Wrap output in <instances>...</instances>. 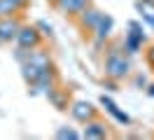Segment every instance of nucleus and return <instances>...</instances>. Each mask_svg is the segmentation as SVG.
<instances>
[{
  "label": "nucleus",
  "mask_w": 154,
  "mask_h": 140,
  "mask_svg": "<svg viewBox=\"0 0 154 140\" xmlns=\"http://www.w3.org/2000/svg\"><path fill=\"white\" fill-rule=\"evenodd\" d=\"M19 12V5L14 0H0V17H12Z\"/></svg>",
  "instance_id": "nucleus-15"
},
{
  "label": "nucleus",
  "mask_w": 154,
  "mask_h": 140,
  "mask_svg": "<svg viewBox=\"0 0 154 140\" xmlns=\"http://www.w3.org/2000/svg\"><path fill=\"white\" fill-rule=\"evenodd\" d=\"M49 103L56 107V110H68V96L66 91H61V89H51V91L47 93Z\"/></svg>",
  "instance_id": "nucleus-14"
},
{
  "label": "nucleus",
  "mask_w": 154,
  "mask_h": 140,
  "mask_svg": "<svg viewBox=\"0 0 154 140\" xmlns=\"http://www.w3.org/2000/svg\"><path fill=\"white\" fill-rule=\"evenodd\" d=\"M147 61H149V65L154 68V47H149V51H147Z\"/></svg>",
  "instance_id": "nucleus-20"
},
{
  "label": "nucleus",
  "mask_w": 154,
  "mask_h": 140,
  "mask_svg": "<svg viewBox=\"0 0 154 140\" xmlns=\"http://www.w3.org/2000/svg\"><path fill=\"white\" fill-rule=\"evenodd\" d=\"M38 28L42 30V35H51V23L47 21H38Z\"/></svg>",
  "instance_id": "nucleus-18"
},
{
  "label": "nucleus",
  "mask_w": 154,
  "mask_h": 140,
  "mask_svg": "<svg viewBox=\"0 0 154 140\" xmlns=\"http://www.w3.org/2000/svg\"><path fill=\"white\" fill-rule=\"evenodd\" d=\"M54 2H56V7L61 9L63 14H75V17H77V14H79L84 7H89V5H91L89 0H54Z\"/></svg>",
  "instance_id": "nucleus-11"
},
{
  "label": "nucleus",
  "mask_w": 154,
  "mask_h": 140,
  "mask_svg": "<svg viewBox=\"0 0 154 140\" xmlns=\"http://www.w3.org/2000/svg\"><path fill=\"white\" fill-rule=\"evenodd\" d=\"M56 138L58 140H66V138H70V140H75V138H82V133L79 131H75V129H70V126H61V129L56 131Z\"/></svg>",
  "instance_id": "nucleus-16"
},
{
  "label": "nucleus",
  "mask_w": 154,
  "mask_h": 140,
  "mask_svg": "<svg viewBox=\"0 0 154 140\" xmlns=\"http://www.w3.org/2000/svg\"><path fill=\"white\" fill-rule=\"evenodd\" d=\"M112 30H115V19L110 17V14H103L100 23H98L96 30H94V35H96V42H105L107 37L112 35Z\"/></svg>",
  "instance_id": "nucleus-10"
},
{
  "label": "nucleus",
  "mask_w": 154,
  "mask_h": 140,
  "mask_svg": "<svg viewBox=\"0 0 154 140\" xmlns=\"http://www.w3.org/2000/svg\"><path fill=\"white\" fill-rule=\"evenodd\" d=\"M145 91H147V96H149V98H154V84H149Z\"/></svg>",
  "instance_id": "nucleus-21"
},
{
  "label": "nucleus",
  "mask_w": 154,
  "mask_h": 140,
  "mask_svg": "<svg viewBox=\"0 0 154 140\" xmlns=\"http://www.w3.org/2000/svg\"><path fill=\"white\" fill-rule=\"evenodd\" d=\"M135 9L145 23L154 28V0H135Z\"/></svg>",
  "instance_id": "nucleus-12"
},
{
  "label": "nucleus",
  "mask_w": 154,
  "mask_h": 140,
  "mask_svg": "<svg viewBox=\"0 0 154 140\" xmlns=\"http://www.w3.org/2000/svg\"><path fill=\"white\" fill-rule=\"evenodd\" d=\"M103 14L105 12H100L98 7H94V5H89V7H84L77 17H79V26L84 28V30H96V26L100 23V19H103Z\"/></svg>",
  "instance_id": "nucleus-6"
},
{
  "label": "nucleus",
  "mask_w": 154,
  "mask_h": 140,
  "mask_svg": "<svg viewBox=\"0 0 154 140\" xmlns=\"http://www.w3.org/2000/svg\"><path fill=\"white\" fill-rule=\"evenodd\" d=\"M135 86H138V89H140V86H143V89H147L149 84H147V79H145L143 75H138V77H135Z\"/></svg>",
  "instance_id": "nucleus-19"
},
{
  "label": "nucleus",
  "mask_w": 154,
  "mask_h": 140,
  "mask_svg": "<svg viewBox=\"0 0 154 140\" xmlns=\"http://www.w3.org/2000/svg\"><path fill=\"white\" fill-rule=\"evenodd\" d=\"M143 37H138L133 35V33H126L124 40H122V47H124V51L128 56H135V54H140V49H143Z\"/></svg>",
  "instance_id": "nucleus-13"
},
{
  "label": "nucleus",
  "mask_w": 154,
  "mask_h": 140,
  "mask_svg": "<svg viewBox=\"0 0 154 140\" xmlns=\"http://www.w3.org/2000/svg\"><path fill=\"white\" fill-rule=\"evenodd\" d=\"M70 114H72V119H75V121L87 124V121H91V119H96V117H98V110L89 101H75L72 105H70Z\"/></svg>",
  "instance_id": "nucleus-4"
},
{
  "label": "nucleus",
  "mask_w": 154,
  "mask_h": 140,
  "mask_svg": "<svg viewBox=\"0 0 154 140\" xmlns=\"http://www.w3.org/2000/svg\"><path fill=\"white\" fill-rule=\"evenodd\" d=\"M100 105H103V107H105V110L110 112V114H112L119 124H131V117H128L124 110H119V105H117L110 96H105V93H103V96H100Z\"/></svg>",
  "instance_id": "nucleus-9"
},
{
  "label": "nucleus",
  "mask_w": 154,
  "mask_h": 140,
  "mask_svg": "<svg viewBox=\"0 0 154 140\" xmlns=\"http://www.w3.org/2000/svg\"><path fill=\"white\" fill-rule=\"evenodd\" d=\"M126 28H128V33H133V35L147 40V33H145V28H143V23H140V21H128V23H126Z\"/></svg>",
  "instance_id": "nucleus-17"
},
{
  "label": "nucleus",
  "mask_w": 154,
  "mask_h": 140,
  "mask_svg": "<svg viewBox=\"0 0 154 140\" xmlns=\"http://www.w3.org/2000/svg\"><path fill=\"white\" fill-rule=\"evenodd\" d=\"M47 70H54V65H51V58L45 49H30L28 58L21 63V75H23V79L26 84H33L38 79L40 75H45Z\"/></svg>",
  "instance_id": "nucleus-1"
},
{
  "label": "nucleus",
  "mask_w": 154,
  "mask_h": 140,
  "mask_svg": "<svg viewBox=\"0 0 154 140\" xmlns=\"http://www.w3.org/2000/svg\"><path fill=\"white\" fill-rule=\"evenodd\" d=\"M28 86H30V93H33V96H38V93H45V96H47L51 89H56V73H54V70H47L45 75H40L38 79L33 84H28Z\"/></svg>",
  "instance_id": "nucleus-7"
},
{
  "label": "nucleus",
  "mask_w": 154,
  "mask_h": 140,
  "mask_svg": "<svg viewBox=\"0 0 154 140\" xmlns=\"http://www.w3.org/2000/svg\"><path fill=\"white\" fill-rule=\"evenodd\" d=\"M21 23L19 19L14 17H0V42H17V35L21 30Z\"/></svg>",
  "instance_id": "nucleus-5"
},
{
  "label": "nucleus",
  "mask_w": 154,
  "mask_h": 140,
  "mask_svg": "<svg viewBox=\"0 0 154 140\" xmlns=\"http://www.w3.org/2000/svg\"><path fill=\"white\" fill-rule=\"evenodd\" d=\"M42 45V33H40L38 23L35 26H21L19 35H17V47L23 49H38Z\"/></svg>",
  "instance_id": "nucleus-3"
},
{
  "label": "nucleus",
  "mask_w": 154,
  "mask_h": 140,
  "mask_svg": "<svg viewBox=\"0 0 154 140\" xmlns=\"http://www.w3.org/2000/svg\"><path fill=\"white\" fill-rule=\"evenodd\" d=\"M107 135V126L98 119H91L84 124V131H82V138H89V140H100Z\"/></svg>",
  "instance_id": "nucleus-8"
},
{
  "label": "nucleus",
  "mask_w": 154,
  "mask_h": 140,
  "mask_svg": "<svg viewBox=\"0 0 154 140\" xmlns=\"http://www.w3.org/2000/svg\"><path fill=\"white\" fill-rule=\"evenodd\" d=\"M105 75L110 79H115V82L128 77V75H131V61H128L119 49H110L107 56H105Z\"/></svg>",
  "instance_id": "nucleus-2"
}]
</instances>
